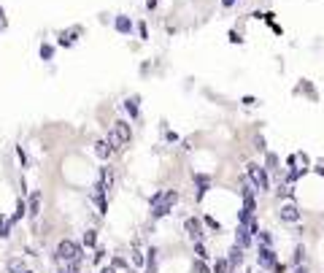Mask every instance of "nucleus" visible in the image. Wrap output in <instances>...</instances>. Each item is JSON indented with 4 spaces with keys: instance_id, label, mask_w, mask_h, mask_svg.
I'll return each instance as SVG.
<instances>
[{
    "instance_id": "11",
    "label": "nucleus",
    "mask_w": 324,
    "mask_h": 273,
    "mask_svg": "<svg viewBox=\"0 0 324 273\" xmlns=\"http://www.w3.org/2000/svg\"><path fill=\"white\" fill-rule=\"evenodd\" d=\"M124 111L130 114V119H141V95H130L124 100Z\"/></svg>"
},
{
    "instance_id": "17",
    "label": "nucleus",
    "mask_w": 324,
    "mask_h": 273,
    "mask_svg": "<svg viewBox=\"0 0 324 273\" xmlns=\"http://www.w3.org/2000/svg\"><path fill=\"white\" fill-rule=\"evenodd\" d=\"M157 254H160V252H157L154 246L146 252V273H157Z\"/></svg>"
},
{
    "instance_id": "2",
    "label": "nucleus",
    "mask_w": 324,
    "mask_h": 273,
    "mask_svg": "<svg viewBox=\"0 0 324 273\" xmlns=\"http://www.w3.org/2000/svg\"><path fill=\"white\" fill-rule=\"evenodd\" d=\"M108 144L114 146V152H119V149H124V146H130V141H132V127H130V122H124V119H116L114 122V130L108 132Z\"/></svg>"
},
{
    "instance_id": "21",
    "label": "nucleus",
    "mask_w": 324,
    "mask_h": 273,
    "mask_svg": "<svg viewBox=\"0 0 324 273\" xmlns=\"http://www.w3.org/2000/svg\"><path fill=\"white\" fill-rule=\"evenodd\" d=\"M195 254H197V260H208V246L203 244V241H195Z\"/></svg>"
},
{
    "instance_id": "10",
    "label": "nucleus",
    "mask_w": 324,
    "mask_h": 273,
    "mask_svg": "<svg viewBox=\"0 0 324 273\" xmlns=\"http://www.w3.org/2000/svg\"><path fill=\"white\" fill-rule=\"evenodd\" d=\"M192 178H195V187H197V200H203L205 192L211 190V176H205V173H192Z\"/></svg>"
},
{
    "instance_id": "23",
    "label": "nucleus",
    "mask_w": 324,
    "mask_h": 273,
    "mask_svg": "<svg viewBox=\"0 0 324 273\" xmlns=\"http://www.w3.org/2000/svg\"><path fill=\"white\" fill-rule=\"evenodd\" d=\"M213 273H230V262H227V257H219V260L213 262Z\"/></svg>"
},
{
    "instance_id": "7",
    "label": "nucleus",
    "mask_w": 324,
    "mask_h": 273,
    "mask_svg": "<svg viewBox=\"0 0 324 273\" xmlns=\"http://www.w3.org/2000/svg\"><path fill=\"white\" fill-rule=\"evenodd\" d=\"M203 224H205V222H200L197 216H189V219L184 222V230H187V236H189V241H192V244H195V241H203V238H205Z\"/></svg>"
},
{
    "instance_id": "41",
    "label": "nucleus",
    "mask_w": 324,
    "mask_h": 273,
    "mask_svg": "<svg viewBox=\"0 0 324 273\" xmlns=\"http://www.w3.org/2000/svg\"><path fill=\"white\" fill-rule=\"evenodd\" d=\"M246 273H251V270H246Z\"/></svg>"
},
{
    "instance_id": "30",
    "label": "nucleus",
    "mask_w": 324,
    "mask_h": 273,
    "mask_svg": "<svg viewBox=\"0 0 324 273\" xmlns=\"http://www.w3.org/2000/svg\"><path fill=\"white\" fill-rule=\"evenodd\" d=\"M241 41H243V38H241L238 30H230V43H241Z\"/></svg>"
},
{
    "instance_id": "33",
    "label": "nucleus",
    "mask_w": 324,
    "mask_h": 273,
    "mask_svg": "<svg viewBox=\"0 0 324 273\" xmlns=\"http://www.w3.org/2000/svg\"><path fill=\"white\" fill-rule=\"evenodd\" d=\"M292 273H308V265H292Z\"/></svg>"
},
{
    "instance_id": "8",
    "label": "nucleus",
    "mask_w": 324,
    "mask_h": 273,
    "mask_svg": "<svg viewBox=\"0 0 324 273\" xmlns=\"http://www.w3.org/2000/svg\"><path fill=\"white\" fill-rule=\"evenodd\" d=\"M243 260H246V249L238 246V244H233L230 246V252H227V262H230V273H235L243 265Z\"/></svg>"
},
{
    "instance_id": "37",
    "label": "nucleus",
    "mask_w": 324,
    "mask_h": 273,
    "mask_svg": "<svg viewBox=\"0 0 324 273\" xmlns=\"http://www.w3.org/2000/svg\"><path fill=\"white\" fill-rule=\"evenodd\" d=\"M235 3H238V0H222V9H233Z\"/></svg>"
},
{
    "instance_id": "3",
    "label": "nucleus",
    "mask_w": 324,
    "mask_h": 273,
    "mask_svg": "<svg viewBox=\"0 0 324 273\" xmlns=\"http://www.w3.org/2000/svg\"><path fill=\"white\" fill-rule=\"evenodd\" d=\"M246 178L251 184L257 187V192H270V170L265 165H259V162H249L246 165Z\"/></svg>"
},
{
    "instance_id": "27",
    "label": "nucleus",
    "mask_w": 324,
    "mask_h": 273,
    "mask_svg": "<svg viewBox=\"0 0 324 273\" xmlns=\"http://www.w3.org/2000/svg\"><path fill=\"white\" fill-rule=\"evenodd\" d=\"M203 222H205V228H211L213 233H222V224L213 219V216H203Z\"/></svg>"
},
{
    "instance_id": "38",
    "label": "nucleus",
    "mask_w": 324,
    "mask_h": 273,
    "mask_svg": "<svg viewBox=\"0 0 324 273\" xmlns=\"http://www.w3.org/2000/svg\"><path fill=\"white\" fill-rule=\"evenodd\" d=\"M100 273H116V268H114V265H108V268H103Z\"/></svg>"
},
{
    "instance_id": "13",
    "label": "nucleus",
    "mask_w": 324,
    "mask_h": 273,
    "mask_svg": "<svg viewBox=\"0 0 324 273\" xmlns=\"http://www.w3.org/2000/svg\"><path fill=\"white\" fill-rule=\"evenodd\" d=\"M41 190H35L33 195H30V200H27V208H30V216H33V219H38V216H41Z\"/></svg>"
},
{
    "instance_id": "4",
    "label": "nucleus",
    "mask_w": 324,
    "mask_h": 273,
    "mask_svg": "<svg viewBox=\"0 0 324 273\" xmlns=\"http://www.w3.org/2000/svg\"><path fill=\"white\" fill-rule=\"evenodd\" d=\"M54 257H57V262H70V260H84V249L76 244V241H60L57 244V252H54Z\"/></svg>"
},
{
    "instance_id": "36",
    "label": "nucleus",
    "mask_w": 324,
    "mask_h": 273,
    "mask_svg": "<svg viewBox=\"0 0 324 273\" xmlns=\"http://www.w3.org/2000/svg\"><path fill=\"white\" fill-rule=\"evenodd\" d=\"M157 3H160V0H146V9H149V11H154V9H157Z\"/></svg>"
},
{
    "instance_id": "24",
    "label": "nucleus",
    "mask_w": 324,
    "mask_h": 273,
    "mask_svg": "<svg viewBox=\"0 0 324 273\" xmlns=\"http://www.w3.org/2000/svg\"><path fill=\"white\" fill-rule=\"evenodd\" d=\"M295 92H305V95L311 98V100H316V98H319V95H316V87H311V81H303V84H300V87H297Z\"/></svg>"
},
{
    "instance_id": "5",
    "label": "nucleus",
    "mask_w": 324,
    "mask_h": 273,
    "mask_svg": "<svg viewBox=\"0 0 324 273\" xmlns=\"http://www.w3.org/2000/svg\"><path fill=\"white\" fill-rule=\"evenodd\" d=\"M257 265L262 270H275L279 268V254H275V249L273 246H265V244H259L257 246Z\"/></svg>"
},
{
    "instance_id": "25",
    "label": "nucleus",
    "mask_w": 324,
    "mask_h": 273,
    "mask_svg": "<svg viewBox=\"0 0 324 273\" xmlns=\"http://www.w3.org/2000/svg\"><path fill=\"white\" fill-rule=\"evenodd\" d=\"M84 246H86V249L98 246V233H95V230H86V233H84Z\"/></svg>"
},
{
    "instance_id": "26",
    "label": "nucleus",
    "mask_w": 324,
    "mask_h": 273,
    "mask_svg": "<svg viewBox=\"0 0 324 273\" xmlns=\"http://www.w3.org/2000/svg\"><path fill=\"white\" fill-rule=\"evenodd\" d=\"M257 241H259V244H265V246H273V233L270 230H259Z\"/></svg>"
},
{
    "instance_id": "39",
    "label": "nucleus",
    "mask_w": 324,
    "mask_h": 273,
    "mask_svg": "<svg viewBox=\"0 0 324 273\" xmlns=\"http://www.w3.org/2000/svg\"><path fill=\"white\" fill-rule=\"evenodd\" d=\"M3 30H6V22H3V19H0V33H3Z\"/></svg>"
},
{
    "instance_id": "31",
    "label": "nucleus",
    "mask_w": 324,
    "mask_h": 273,
    "mask_svg": "<svg viewBox=\"0 0 324 273\" xmlns=\"http://www.w3.org/2000/svg\"><path fill=\"white\" fill-rule=\"evenodd\" d=\"M254 144H257V149H259V152H265V149H267V146H265V138H262V135H257V138H254Z\"/></svg>"
},
{
    "instance_id": "22",
    "label": "nucleus",
    "mask_w": 324,
    "mask_h": 273,
    "mask_svg": "<svg viewBox=\"0 0 324 273\" xmlns=\"http://www.w3.org/2000/svg\"><path fill=\"white\" fill-rule=\"evenodd\" d=\"M38 54H41V60H43V62H49V60L54 57V46H52V43H41Z\"/></svg>"
},
{
    "instance_id": "15",
    "label": "nucleus",
    "mask_w": 324,
    "mask_h": 273,
    "mask_svg": "<svg viewBox=\"0 0 324 273\" xmlns=\"http://www.w3.org/2000/svg\"><path fill=\"white\" fill-rule=\"evenodd\" d=\"M78 33H81V27H73V30H62V33H60V46H73L76 43V35Z\"/></svg>"
},
{
    "instance_id": "20",
    "label": "nucleus",
    "mask_w": 324,
    "mask_h": 273,
    "mask_svg": "<svg viewBox=\"0 0 324 273\" xmlns=\"http://www.w3.org/2000/svg\"><path fill=\"white\" fill-rule=\"evenodd\" d=\"M92 200H95V206L100 208V214H106V211H108V200H106V192H92Z\"/></svg>"
},
{
    "instance_id": "6",
    "label": "nucleus",
    "mask_w": 324,
    "mask_h": 273,
    "mask_svg": "<svg viewBox=\"0 0 324 273\" xmlns=\"http://www.w3.org/2000/svg\"><path fill=\"white\" fill-rule=\"evenodd\" d=\"M279 219H281L284 224H297L300 219H303V211H300V206H297L295 200H287V203L279 208Z\"/></svg>"
},
{
    "instance_id": "9",
    "label": "nucleus",
    "mask_w": 324,
    "mask_h": 273,
    "mask_svg": "<svg viewBox=\"0 0 324 273\" xmlns=\"http://www.w3.org/2000/svg\"><path fill=\"white\" fill-rule=\"evenodd\" d=\"M235 244L249 249L251 244H254V233L249 230V224H238V230H235Z\"/></svg>"
},
{
    "instance_id": "29",
    "label": "nucleus",
    "mask_w": 324,
    "mask_h": 273,
    "mask_svg": "<svg viewBox=\"0 0 324 273\" xmlns=\"http://www.w3.org/2000/svg\"><path fill=\"white\" fill-rule=\"evenodd\" d=\"M138 35H141V38H144V41H146V38H149V30H146V22H141V25H138Z\"/></svg>"
},
{
    "instance_id": "14",
    "label": "nucleus",
    "mask_w": 324,
    "mask_h": 273,
    "mask_svg": "<svg viewBox=\"0 0 324 273\" xmlns=\"http://www.w3.org/2000/svg\"><path fill=\"white\" fill-rule=\"evenodd\" d=\"M95 154H98L100 160H108V157H111V154H114V146L108 144V138H103V141L95 144Z\"/></svg>"
},
{
    "instance_id": "40",
    "label": "nucleus",
    "mask_w": 324,
    "mask_h": 273,
    "mask_svg": "<svg viewBox=\"0 0 324 273\" xmlns=\"http://www.w3.org/2000/svg\"><path fill=\"white\" fill-rule=\"evenodd\" d=\"M6 17V11H3V6H0V19H3Z\"/></svg>"
},
{
    "instance_id": "19",
    "label": "nucleus",
    "mask_w": 324,
    "mask_h": 273,
    "mask_svg": "<svg viewBox=\"0 0 324 273\" xmlns=\"http://www.w3.org/2000/svg\"><path fill=\"white\" fill-rule=\"evenodd\" d=\"M11 228H14L11 216H3V214H0V238H9V236H11Z\"/></svg>"
},
{
    "instance_id": "32",
    "label": "nucleus",
    "mask_w": 324,
    "mask_h": 273,
    "mask_svg": "<svg viewBox=\"0 0 324 273\" xmlns=\"http://www.w3.org/2000/svg\"><path fill=\"white\" fill-rule=\"evenodd\" d=\"M165 141L176 144V141H178V135H176V132H170V130H165Z\"/></svg>"
},
{
    "instance_id": "18",
    "label": "nucleus",
    "mask_w": 324,
    "mask_h": 273,
    "mask_svg": "<svg viewBox=\"0 0 324 273\" xmlns=\"http://www.w3.org/2000/svg\"><path fill=\"white\" fill-rule=\"evenodd\" d=\"M305 260H308L305 246H303V244H297V246H295V254H292V265H305Z\"/></svg>"
},
{
    "instance_id": "28",
    "label": "nucleus",
    "mask_w": 324,
    "mask_h": 273,
    "mask_svg": "<svg viewBox=\"0 0 324 273\" xmlns=\"http://www.w3.org/2000/svg\"><path fill=\"white\" fill-rule=\"evenodd\" d=\"M17 157H19V162H22V168H27V154H25V149H22V146L17 149Z\"/></svg>"
},
{
    "instance_id": "1",
    "label": "nucleus",
    "mask_w": 324,
    "mask_h": 273,
    "mask_svg": "<svg viewBox=\"0 0 324 273\" xmlns=\"http://www.w3.org/2000/svg\"><path fill=\"white\" fill-rule=\"evenodd\" d=\"M178 190H160V192H154L152 195V222H157V219H165L170 211H173V206L178 203Z\"/></svg>"
},
{
    "instance_id": "12",
    "label": "nucleus",
    "mask_w": 324,
    "mask_h": 273,
    "mask_svg": "<svg viewBox=\"0 0 324 273\" xmlns=\"http://www.w3.org/2000/svg\"><path fill=\"white\" fill-rule=\"evenodd\" d=\"M114 27H116V33H122V35H130L132 30H135L132 19H130V17H124V14H119V17L114 19Z\"/></svg>"
},
{
    "instance_id": "34",
    "label": "nucleus",
    "mask_w": 324,
    "mask_h": 273,
    "mask_svg": "<svg viewBox=\"0 0 324 273\" xmlns=\"http://www.w3.org/2000/svg\"><path fill=\"white\" fill-rule=\"evenodd\" d=\"M103 257H106V249H98L95 252V262H103Z\"/></svg>"
},
{
    "instance_id": "35",
    "label": "nucleus",
    "mask_w": 324,
    "mask_h": 273,
    "mask_svg": "<svg viewBox=\"0 0 324 273\" xmlns=\"http://www.w3.org/2000/svg\"><path fill=\"white\" fill-rule=\"evenodd\" d=\"M243 106H257V98H251V95H246V98H243Z\"/></svg>"
},
{
    "instance_id": "16",
    "label": "nucleus",
    "mask_w": 324,
    "mask_h": 273,
    "mask_svg": "<svg viewBox=\"0 0 324 273\" xmlns=\"http://www.w3.org/2000/svg\"><path fill=\"white\" fill-rule=\"evenodd\" d=\"M265 168L270 170V173H281V160H279V154L267 152V154H265Z\"/></svg>"
}]
</instances>
